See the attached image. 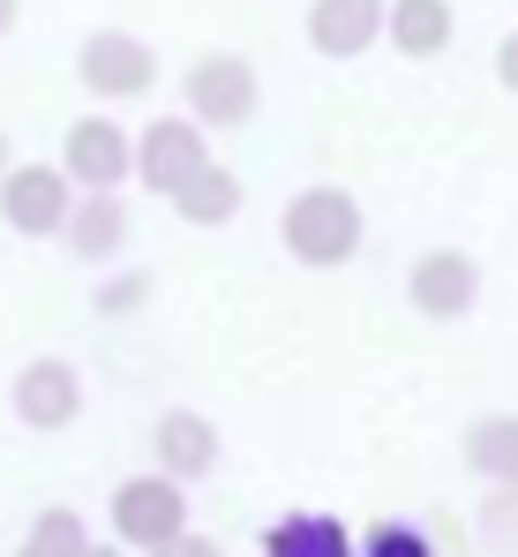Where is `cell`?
Here are the masks:
<instances>
[{"label": "cell", "instance_id": "cell-6", "mask_svg": "<svg viewBox=\"0 0 518 557\" xmlns=\"http://www.w3.org/2000/svg\"><path fill=\"white\" fill-rule=\"evenodd\" d=\"M68 203H76V188L61 182V166H46V159H23V166L0 174V219L23 242H53L68 226Z\"/></svg>", "mask_w": 518, "mask_h": 557}, {"label": "cell", "instance_id": "cell-12", "mask_svg": "<svg viewBox=\"0 0 518 557\" xmlns=\"http://www.w3.org/2000/svg\"><path fill=\"white\" fill-rule=\"evenodd\" d=\"M166 203H173V219H180V226L211 234V226H233V219H241L249 188H241V174H233V166H218V159H211V166H195L188 182L173 188Z\"/></svg>", "mask_w": 518, "mask_h": 557}, {"label": "cell", "instance_id": "cell-5", "mask_svg": "<svg viewBox=\"0 0 518 557\" xmlns=\"http://www.w3.org/2000/svg\"><path fill=\"white\" fill-rule=\"evenodd\" d=\"M8 407H15V422H23V430L61 437V430H76V414H84V370H76V362H61V355H38V362H23V370H15Z\"/></svg>", "mask_w": 518, "mask_h": 557}, {"label": "cell", "instance_id": "cell-7", "mask_svg": "<svg viewBox=\"0 0 518 557\" xmlns=\"http://www.w3.org/2000/svg\"><path fill=\"white\" fill-rule=\"evenodd\" d=\"M76 76H84L90 98L121 106V98H143L159 84V53H151L136 30H90L84 53H76Z\"/></svg>", "mask_w": 518, "mask_h": 557}, {"label": "cell", "instance_id": "cell-22", "mask_svg": "<svg viewBox=\"0 0 518 557\" xmlns=\"http://www.w3.org/2000/svg\"><path fill=\"white\" fill-rule=\"evenodd\" d=\"M496 84H504V91L518 98V30L504 38V46H496Z\"/></svg>", "mask_w": 518, "mask_h": 557}, {"label": "cell", "instance_id": "cell-3", "mask_svg": "<svg viewBox=\"0 0 518 557\" xmlns=\"http://www.w3.org/2000/svg\"><path fill=\"white\" fill-rule=\"evenodd\" d=\"M136 174V136L113 113H84L61 136V182L76 196H121V182Z\"/></svg>", "mask_w": 518, "mask_h": 557}, {"label": "cell", "instance_id": "cell-19", "mask_svg": "<svg viewBox=\"0 0 518 557\" xmlns=\"http://www.w3.org/2000/svg\"><path fill=\"white\" fill-rule=\"evenodd\" d=\"M353 557H435V543L406 520H376L368 535H353Z\"/></svg>", "mask_w": 518, "mask_h": 557}, {"label": "cell", "instance_id": "cell-14", "mask_svg": "<svg viewBox=\"0 0 518 557\" xmlns=\"http://www.w3.org/2000/svg\"><path fill=\"white\" fill-rule=\"evenodd\" d=\"M383 38L406 61H435L451 46V0H383Z\"/></svg>", "mask_w": 518, "mask_h": 557}, {"label": "cell", "instance_id": "cell-1", "mask_svg": "<svg viewBox=\"0 0 518 557\" xmlns=\"http://www.w3.org/2000/svg\"><path fill=\"white\" fill-rule=\"evenodd\" d=\"M278 242H286V257H293L301 272H339V264L361 257L368 219H361L353 188L308 182V188H293V196H286V211H278Z\"/></svg>", "mask_w": 518, "mask_h": 557}, {"label": "cell", "instance_id": "cell-21", "mask_svg": "<svg viewBox=\"0 0 518 557\" xmlns=\"http://www.w3.org/2000/svg\"><path fill=\"white\" fill-rule=\"evenodd\" d=\"M151 557H226V550H218L211 535H195V528H188V535H173L166 550H151Z\"/></svg>", "mask_w": 518, "mask_h": 557}, {"label": "cell", "instance_id": "cell-17", "mask_svg": "<svg viewBox=\"0 0 518 557\" xmlns=\"http://www.w3.org/2000/svg\"><path fill=\"white\" fill-rule=\"evenodd\" d=\"M98 535H90V520L76 512V505H46L30 528H23V543H15V557H84Z\"/></svg>", "mask_w": 518, "mask_h": 557}, {"label": "cell", "instance_id": "cell-2", "mask_svg": "<svg viewBox=\"0 0 518 557\" xmlns=\"http://www.w3.org/2000/svg\"><path fill=\"white\" fill-rule=\"evenodd\" d=\"M105 520H113V535L128 543V550H166L173 535H188V490L166 482L159 467L151 474H128V482H113V505H105Z\"/></svg>", "mask_w": 518, "mask_h": 557}, {"label": "cell", "instance_id": "cell-9", "mask_svg": "<svg viewBox=\"0 0 518 557\" xmlns=\"http://www.w3.org/2000/svg\"><path fill=\"white\" fill-rule=\"evenodd\" d=\"M195 166H211V144H203V128H195L188 113H166V121H143V128H136V174H128V182L173 196Z\"/></svg>", "mask_w": 518, "mask_h": 557}, {"label": "cell", "instance_id": "cell-4", "mask_svg": "<svg viewBox=\"0 0 518 557\" xmlns=\"http://www.w3.org/2000/svg\"><path fill=\"white\" fill-rule=\"evenodd\" d=\"M180 98H188V121L211 136V128H249L256 106H263V84H256V69H249L241 53H203V61L188 69Z\"/></svg>", "mask_w": 518, "mask_h": 557}, {"label": "cell", "instance_id": "cell-11", "mask_svg": "<svg viewBox=\"0 0 518 557\" xmlns=\"http://www.w3.org/2000/svg\"><path fill=\"white\" fill-rule=\"evenodd\" d=\"M383 38V0H316L308 8V46L324 61H361Z\"/></svg>", "mask_w": 518, "mask_h": 557}, {"label": "cell", "instance_id": "cell-25", "mask_svg": "<svg viewBox=\"0 0 518 557\" xmlns=\"http://www.w3.org/2000/svg\"><path fill=\"white\" fill-rule=\"evenodd\" d=\"M8 166H15V159H8V136H0V174H8Z\"/></svg>", "mask_w": 518, "mask_h": 557}, {"label": "cell", "instance_id": "cell-16", "mask_svg": "<svg viewBox=\"0 0 518 557\" xmlns=\"http://www.w3.org/2000/svg\"><path fill=\"white\" fill-rule=\"evenodd\" d=\"M466 467L489 490H518V414H481L466 430Z\"/></svg>", "mask_w": 518, "mask_h": 557}, {"label": "cell", "instance_id": "cell-20", "mask_svg": "<svg viewBox=\"0 0 518 557\" xmlns=\"http://www.w3.org/2000/svg\"><path fill=\"white\" fill-rule=\"evenodd\" d=\"M143 294H151V278H143V272H128V278H105L90 309H105V317H128V309H136Z\"/></svg>", "mask_w": 518, "mask_h": 557}, {"label": "cell", "instance_id": "cell-24", "mask_svg": "<svg viewBox=\"0 0 518 557\" xmlns=\"http://www.w3.org/2000/svg\"><path fill=\"white\" fill-rule=\"evenodd\" d=\"M84 557H121V550H105V543H90V550Z\"/></svg>", "mask_w": 518, "mask_h": 557}, {"label": "cell", "instance_id": "cell-15", "mask_svg": "<svg viewBox=\"0 0 518 557\" xmlns=\"http://www.w3.org/2000/svg\"><path fill=\"white\" fill-rule=\"evenodd\" d=\"M263 557H353V535L339 512H286L263 535Z\"/></svg>", "mask_w": 518, "mask_h": 557}, {"label": "cell", "instance_id": "cell-10", "mask_svg": "<svg viewBox=\"0 0 518 557\" xmlns=\"http://www.w3.org/2000/svg\"><path fill=\"white\" fill-rule=\"evenodd\" d=\"M151 453H159V474L166 482H203L218 467V453H226V437H218V422L203 407H166L151 422Z\"/></svg>", "mask_w": 518, "mask_h": 557}, {"label": "cell", "instance_id": "cell-13", "mask_svg": "<svg viewBox=\"0 0 518 557\" xmlns=\"http://www.w3.org/2000/svg\"><path fill=\"white\" fill-rule=\"evenodd\" d=\"M61 242H68V257H84V264H113V257L128 249V203H121V196H76Z\"/></svg>", "mask_w": 518, "mask_h": 557}, {"label": "cell", "instance_id": "cell-8", "mask_svg": "<svg viewBox=\"0 0 518 557\" xmlns=\"http://www.w3.org/2000/svg\"><path fill=\"white\" fill-rule=\"evenodd\" d=\"M406 301H414L429 324H458V317H473V301H481V264H473L466 249H421L414 272H406Z\"/></svg>", "mask_w": 518, "mask_h": 557}, {"label": "cell", "instance_id": "cell-18", "mask_svg": "<svg viewBox=\"0 0 518 557\" xmlns=\"http://www.w3.org/2000/svg\"><path fill=\"white\" fill-rule=\"evenodd\" d=\"M473 535H481V550L518 557V490H489V497H481V512H473Z\"/></svg>", "mask_w": 518, "mask_h": 557}, {"label": "cell", "instance_id": "cell-23", "mask_svg": "<svg viewBox=\"0 0 518 557\" xmlns=\"http://www.w3.org/2000/svg\"><path fill=\"white\" fill-rule=\"evenodd\" d=\"M15 15H23V0H0V38L15 30Z\"/></svg>", "mask_w": 518, "mask_h": 557}]
</instances>
